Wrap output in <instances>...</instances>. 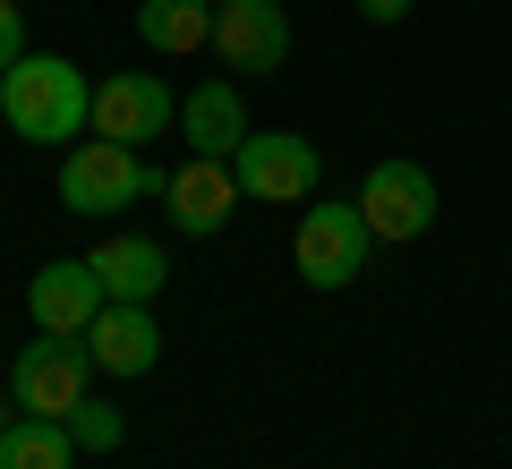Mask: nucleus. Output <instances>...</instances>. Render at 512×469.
Returning a JSON list of instances; mask_svg holds the SVG:
<instances>
[{
  "mask_svg": "<svg viewBox=\"0 0 512 469\" xmlns=\"http://www.w3.org/2000/svg\"><path fill=\"white\" fill-rule=\"evenodd\" d=\"M0 120L18 128L26 145H69V137H86V120H94L86 69L60 60V52H26L18 69L0 77Z\"/></svg>",
  "mask_w": 512,
  "mask_h": 469,
  "instance_id": "nucleus-1",
  "label": "nucleus"
},
{
  "mask_svg": "<svg viewBox=\"0 0 512 469\" xmlns=\"http://www.w3.org/2000/svg\"><path fill=\"white\" fill-rule=\"evenodd\" d=\"M163 188H171V171H163V163H146V145L86 137L69 163H60V205H69V214H120V205L163 197Z\"/></svg>",
  "mask_w": 512,
  "mask_h": 469,
  "instance_id": "nucleus-2",
  "label": "nucleus"
},
{
  "mask_svg": "<svg viewBox=\"0 0 512 469\" xmlns=\"http://www.w3.org/2000/svg\"><path fill=\"white\" fill-rule=\"evenodd\" d=\"M367 256H376V231H367L359 197L350 205H308L299 231H291V265H299L308 290H350L367 273Z\"/></svg>",
  "mask_w": 512,
  "mask_h": 469,
  "instance_id": "nucleus-3",
  "label": "nucleus"
},
{
  "mask_svg": "<svg viewBox=\"0 0 512 469\" xmlns=\"http://www.w3.org/2000/svg\"><path fill=\"white\" fill-rule=\"evenodd\" d=\"M359 214H367V231H376V248H410V239H427V222H436V180H427V163L384 154V163L359 180Z\"/></svg>",
  "mask_w": 512,
  "mask_h": 469,
  "instance_id": "nucleus-4",
  "label": "nucleus"
},
{
  "mask_svg": "<svg viewBox=\"0 0 512 469\" xmlns=\"http://www.w3.org/2000/svg\"><path fill=\"white\" fill-rule=\"evenodd\" d=\"M231 171H239V188H248L256 205H308L316 180H325V154H316L299 128H265V137H248L231 154Z\"/></svg>",
  "mask_w": 512,
  "mask_h": 469,
  "instance_id": "nucleus-5",
  "label": "nucleus"
},
{
  "mask_svg": "<svg viewBox=\"0 0 512 469\" xmlns=\"http://www.w3.org/2000/svg\"><path fill=\"white\" fill-rule=\"evenodd\" d=\"M86 376H94V350L43 333V342H26L18 367H9V401H18L26 418H69L77 401H86Z\"/></svg>",
  "mask_w": 512,
  "mask_h": 469,
  "instance_id": "nucleus-6",
  "label": "nucleus"
},
{
  "mask_svg": "<svg viewBox=\"0 0 512 469\" xmlns=\"http://www.w3.org/2000/svg\"><path fill=\"white\" fill-rule=\"evenodd\" d=\"M214 52L239 77L291 69V9L282 0H214Z\"/></svg>",
  "mask_w": 512,
  "mask_h": 469,
  "instance_id": "nucleus-7",
  "label": "nucleus"
},
{
  "mask_svg": "<svg viewBox=\"0 0 512 469\" xmlns=\"http://www.w3.org/2000/svg\"><path fill=\"white\" fill-rule=\"evenodd\" d=\"M111 307L103 273L86 265V256H52V265L26 282V316H35L43 333H60V342H86V325Z\"/></svg>",
  "mask_w": 512,
  "mask_h": 469,
  "instance_id": "nucleus-8",
  "label": "nucleus"
},
{
  "mask_svg": "<svg viewBox=\"0 0 512 469\" xmlns=\"http://www.w3.org/2000/svg\"><path fill=\"white\" fill-rule=\"evenodd\" d=\"M171 120H180V103H171V86L146 77V69L94 86V137H111V145H146V137H163Z\"/></svg>",
  "mask_w": 512,
  "mask_h": 469,
  "instance_id": "nucleus-9",
  "label": "nucleus"
},
{
  "mask_svg": "<svg viewBox=\"0 0 512 469\" xmlns=\"http://www.w3.org/2000/svg\"><path fill=\"white\" fill-rule=\"evenodd\" d=\"M239 197H248V188H239V171H231V163H214V154H188V163L171 171V188H163L171 222H180L188 239H214L222 222L239 214Z\"/></svg>",
  "mask_w": 512,
  "mask_h": 469,
  "instance_id": "nucleus-10",
  "label": "nucleus"
},
{
  "mask_svg": "<svg viewBox=\"0 0 512 469\" xmlns=\"http://www.w3.org/2000/svg\"><path fill=\"white\" fill-rule=\"evenodd\" d=\"M86 350H94V367H103V376H146V367L163 359V325H154V307L111 299L103 316L86 325Z\"/></svg>",
  "mask_w": 512,
  "mask_h": 469,
  "instance_id": "nucleus-11",
  "label": "nucleus"
},
{
  "mask_svg": "<svg viewBox=\"0 0 512 469\" xmlns=\"http://www.w3.org/2000/svg\"><path fill=\"white\" fill-rule=\"evenodd\" d=\"M86 265L103 273V290H111V299H128V307H154V299H163V282H171V256L154 248V239H137V231L86 248Z\"/></svg>",
  "mask_w": 512,
  "mask_h": 469,
  "instance_id": "nucleus-12",
  "label": "nucleus"
},
{
  "mask_svg": "<svg viewBox=\"0 0 512 469\" xmlns=\"http://www.w3.org/2000/svg\"><path fill=\"white\" fill-rule=\"evenodd\" d=\"M180 137H188V154L231 163L239 145L256 137V128H248V103H239V86H222V77H214V86H197V94L180 103Z\"/></svg>",
  "mask_w": 512,
  "mask_h": 469,
  "instance_id": "nucleus-13",
  "label": "nucleus"
},
{
  "mask_svg": "<svg viewBox=\"0 0 512 469\" xmlns=\"http://www.w3.org/2000/svg\"><path fill=\"white\" fill-rule=\"evenodd\" d=\"M137 43L146 52H214V0H137Z\"/></svg>",
  "mask_w": 512,
  "mask_h": 469,
  "instance_id": "nucleus-14",
  "label": "nucleus"
},
{
  "mask_svg": "<svg viewBox=\"0 0 512 469\" xmlns=\"http://www.w3.org/2000/svg\"><path fill=\"white\" fill-rule=\"evenodd\" d=\"M69 461H77L69 418H9V435H0V469H69Z\"/></svg>",
  "mask_w": 512,
  "mask_h": 469,
  "instance_id": "nucleus-15",
  "label": "nucleus"
},
{
  "mask_svg": "<svg viewBox=\"0 0 512 469\" xmlns=\"http://www.w3.org/2000/svg\"><path fill=\"white\" fill-rule=\"evenodd\" d=\"M69 435H77V452H120L128 444V418L120 410H111V401H77V410H69Z\"/></svg>",
  "mask_w": 512,
  "mask_h": 469,
  "instance_id": "nucleus-16",
  "label": "nucleus"
},
{
  "mask_svg": "<svg viewBox=\"0 0 512 469\" xmlns=\"http://www.w3.org/2000/svg\"><path fill=\"white\" fill-rule=\"evenodd\" d=\"M26 60V0H0V77Z\"/></svg>",
  "mask_w": 512,
  "mask_h": 469,
  "instance_id": "nucleus-17",
  "label": "nucleus"
},
{
  "mask_svg": "<svg viewBox=\"0 0 512 469\" xmlns=\"http://www.w3.org/2000/svg\"><path fill=\"white\" fill-rule=\"evenodd\" d=\"M359 18H367V26H402L410 0H359Z\"/></svg>",
  "mask_w": 512,
  "mask_h": 469,
  "instance_id": "nucleus-18",
  "label": "nucleus"
},
{
  "mask_svg": "<svg viewBox=\"0 0 512 469\" xmlns=\"http://www.w3.org/2000/svg\"><path fill=\"white\" fill-rule=\"evenodd\" d=\"M0 435H9V401H0Z\"/></svg>",
  "mask_w": 512,
  "mask_h": 469,
  "instance_id": "nucleus-19",
  "label": "nucleus"
}]
</instances>
